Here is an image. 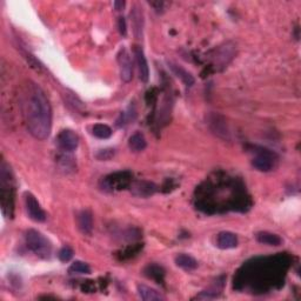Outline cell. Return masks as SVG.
<instances>
[{
    "mask_svg": "<svg viewBox=\"0 0 301 301\" xmlns=\"http://www.w3.org/2000/svg\"><path fill=\"white\" fill-rule=\"evenodd\" d=\"M24 114L33 138L46 140L52 129V108L46 94L37 84H30L24 96Z\"/></svg>",
    "mask_w": 301,
    "mask_h": 301,
    "instance_id": "6da1fadb",
    "label": "cell"
},
{
    "mask_svg": "<svg viewBox=\"0 0 301 301\" xmlns=\"http://www.w3.org/2000/svg\"><path fill=\"white\" fill-rule=\"evenodd\" d=\"M26 245L31 252L41 259H50L52 254L51 241L37 230H29L25 234Z\"/></svg>",
    "mask_w": 301,
    "mask_h": 301,
    "instance_id": "7a4b0ae2",
    "label": "cell"
},
{
    "mask_svg": "<svg viewBox=\"0 0 301 301\" xmlns=\"http://www.w3.org/2000/svg\"><path fill=\"white\" fill-rule=\"evenodd\" d=\"M0 187H2V204L3 211L8 215L10 214V209L13 208V178L10 166L5 162L2 163L0 166Z\"/></svg>",
    "mask_w": 301,
    "mask_h": 301,
    "instance_id": "3957f363",
    "label": "cell"
},
{
    "mask_svg": "<svg viewBox=\"0 0 301 301\" xmlns=\"http://www.w3.org/2000/svg\"><path fill=\"white\" fill-rule=\"evenodd\" d=\"M255 153H257V156L252 160V165H253L254 169L260 171V172L272 171L273 167H274V160L276 159L275 153L267 148H262V147H259L255 150Z\"/></svg>",
    "mask_w": 301,
    "mask_h": 301,
    "instance_id": "277c9868",
    "label": "cell"
},
{
    "mask_svg": "<svg viewBox=\"0 0 301 301\" xmlns=\"http://www.w3.org/2000/svg\"><path fill=\"white\" fill-rule=\"evenodd\" d=\"M24 200H25V208L27 212V215L31 220L36 222H44L46 221L47 215L46 213L37 200V198L31 193V192H25L24 194Z\"/></svg>",
    "mask_w": 301,
    "mask_h": 301,
    "instance_id": "5b68a950",
    "label": "cell"
},
{
    "mask_svg": "<svg viewBox=\"0 0 301 301\" xmlns=\"http://www.w3.org/2000/svg\"><path fill=\"white\" fill-rule=\"evenodd\" d=\"M57 146L62 152H73L79 146V136L72 129H62L57 136Z\"/></svg>",
    "mask_w": 301,
    "mask_h": 301,
    "instance_id": "8992f818",
    "label": "cell"
},
{
    "mask_svg": "<svg viewBox=\"0 0 301 301\" xmlns=\"http://www.w3.org/2000/svg\"><path fill=\"white\" fill-rule=\"evenodd\" d=\"M117 60L120 71V78L124 83H129L133 78V64L131 60V55L125 47H121L118 52Z\"/></svg>",
    "mask_w": 301,
    "mask_h": 301,
    "instance_id": "52a82bcc",
    "label": "cell"
},
{
    "mask_svg": "<svg viewBox=\"0 0 301 301\" xmlns=\"http://www.w3.org/2000/svg\"><path fill=\"white\" fill-rule=\"evenodd\" d=\"M133 53H134L135 57L136 66H138L139 79L141 80L142 83H147L149 79V68L142 47L139 46V45H135L134 48H133Z\"/></svg>",
    "mask_w": 301,
    "mask_h": 301,
    "instance_id": "ba28073f",
    "label": "cell"
},
{
    "mask_svg": "<svg viewBox=\"0 0 301 301\" xmlns=\"http://www.w3.org/2000/svg\"><path fill=\"white\" fill-rule=\"evenodd\" d=\"M77 223H78V229L83 234L90 236L93 231V216L92 213L87 209L79 212L77 215Z\"/></svg>",
    "mask_w": 301,
    "mask_h": 301,
    "instance_id": "9c48e42d",
    "label": "cell"
},
{
    "mask_svg": "<svg viewBox=\"0 0 301 301\" xmlns=\"http://www.w3.org/2000/svg\"><path fill=\"white\" fill-rule=\"evenodd\" d=\"M131 23L134 37L136 39H141L143 30V16L142 11L139 9L138 5H134V8L131 11Z\"/></svg>",
    "mask_w": 301,
    "mask_h": 301,
    "instance_id": "30bf717a",
    "label": "cell"
},
{
    "mask_svg": "<svg viewBox=\"0 0 301 301\" xmlns=\"http://www.w3.org/2000/svg\"><path fill=\"white\" fill-rule=\"evenodd\" d=\"M238 237L232 232H221L216 238V246L220 250H232L238 246Z\"/></svg>",
    "mask_w": 301,
    "mask_h": 301,
    "instance_id": "8fae6325",
    "label": "cell"
},
{
    "mask_svg": "<svg viewBox=\"0 0 301 301\" xmlns=\"http://www.w3.org/2000/svg\"><path fill=\"white\" fill-rule=\"evenodd\" d=\"M136 289H138V294L139 296L141 297V300H145V301L165 300V296H164L162 293L158 292V290L155 288H150V287L146 285H138Z\"/></svg>",
    "mask_w": 301,
    "mask_h": 301,
    "instance_id": "7c38bea8",
    "label": "cell"
},
{
    "mask_svg": "<svg viewBox=\"0 0 301 301\" xmlns=\"http://www.w3.org/2000/svg\"><path fill=\"white\" fill-rule=\"evenodd\" d=\"M169 67L171 68V71H172L174 74H176L178 78H179L181 82L185 84V85L186 86L193 85L195 82L193 76H192L190 72H187L186 69L183 67V66L174 64V62H172V61H169Z\"/></svg>",
    "mask_w": 301,
    "mask_h": 301,
    "instance_id": "4fadbf2b",
    "label": "cell"
},
{
    "mask_svg": "<svg viewBox=\"0 0 301 301\" xmlns=\"http://www.w3.org/2000/svg\"><path fill=\"white\" fill-rule=\"evenodd\" d=\"M255 239H257L258 243L268 245V246H280L282 244V239L278 234L266 232V231H264V232H258L255 234Z\"/></svg>",
    "mask_w": 301,
    "mask_h": 301,
    "instance_id": "5bb4252c",
    "label": "cell"
},
{
    "mask_svg": "<svg viewBox=\"0 0 301 301\" xmlns=\"http://www.w3.org/2000/svg\"><path fill=\"white\" fill-rule=\"evenodd\" d=\"M176 265L185 271H194L198 268V261L191 255L181 253L176 257Z\"/></svg>",
    "mask_w": 301,
    "mask_h": 301,
    "instance_id": "9a60e30c",
    "label": "cell"
},
{
    "mask_svg": "<svg viewBox=\"0 0 301 301\" xmlns=\"http://www.w3.org/2000/svg\"><path fill=\"white\" fill-rule=\"evenodd\" d=\"M146 146H147V141L142 133L135 132L134 134L129 136L128 147L129 149L133 150V152H141V150L146 148Z\"/></svg>",
    "mask_w": 301,
    "mask_h": 301,
    "instance_id": "2e32d148",
    "label": "cell"
},
{
    "mask_svg": "<svg viewBox=\"0 0 301 301\" xmlns=\"http://www.w3.org/2000/svg\"><path fill=\"white\" fill-rule=\"evenodd\" d=\"M133 192H134L135 195H139V197H148V195H152L156 192V186L153 184L147 183V181H141V183H136L133 185L132 187Z\"/></svg>",
    "mask_w": 301,
    "mask_h": 301,
    "instance_id": "e0dca14e",
    "label": "cell"
},
{
    "mask_svg": "<svg viewBox=\"0 0 301 301\" xmlns=\"http://www.w3.org/2000/svg\"><path fill=\"white\" fill-rule=\"evenodd\" d=\"M92 134L98 139L105 140L111 138L112 134H113V132H112V128L110 126L105 124H96L93 125L92 127Z\"/></svg>",
    "mask_w": 301,
    "mask_h": 301,
    "instance_id": "ac0fdd59",
    "label": "cell"
},
{
    "mask_svg": "<svg viewBox=\"0 0 301 301\" xmlns=\"http://www.w3.org/2000/svg\"><path fill=\"white\" fill-rule=\"evenodd\" d=\"M68 272L69 273H77V274H90L91 267L86 264V262L74 261L71 266H69Z\"/></svg>",
    "mask_w": 301,
    "mask_h": 301,
    "instance_id": "d6986e66",
    "label": "cell"
},
{
    "mask_svg": "<svg viewBox=\"0 0 301 301\" xmlns=\"http://www.w3.org/2000/svg\"><path fill=\"white\" fill-rule=\"evenodd\" d=\"M74 255V252L69 246H64L61 247L58 252V258L61 262H68Z\"/></svg>",
    "mask_w": 301,
    "mask_h": 301,
    "instance_id": "ffe728a7",
    "label": "cell"
},
{
    "mask_svg": "<svg viewBox=\"0 0 301 301\" xmlns=\"http://www.w3.org/2000/svg\"><path fill=\"white\" fill-rule=\"evenodd\" d=\"M97 159H99L103 162V160H110L111 158L114 157V149L112 148H105V149H100L99 152L97 153Z\"/></svg>",
    "mask_w": 301,
    "mask_h": 301,
    "instance_id": "44dd1931",
    "label": "cell"
},
{
    "mask_svg": "<svg viewBox=\"0 0 301 301\" xmlns=\"http://www.w3.org/2000/svg\"><path fill=\"white\" fill-rule=\"evenodd\" d=\"M118 27H119V32H120L121 36H126V33H127V29H126V22L124 18H119Z\"/></svg>",
    "mask_w": 301,
    "mask_h": 301,
    "instance_id": "7402d4cb",
    "label": "cell"
},
{
    "mask_svg": "<svg viewBox=\"0 0 301 301\" xmlns=\"http://www.w3.org/2000/svg\"><path fill=\"white\" fill-rule=\"evenodd\" d=\"M113 6H114V9L117 10V11H121V10L124 9V6H125V2H114Z\"/></svg>",
    "mask_w": 301,
    "mask_h": 301,
    "instance_id": "603a6c76",
    "label": "cell"
}]
</instances>
